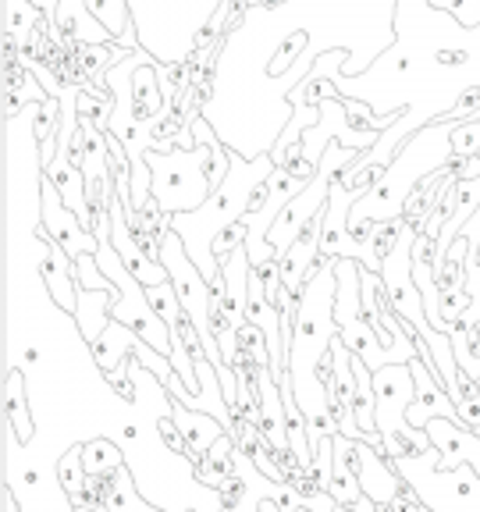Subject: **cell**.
I'll use <instances>...</instances> for the list:
<instances>
[{
	"mask_svg": "<svg viewBox=\"0 0 480 512\" xmlns=\"http://www.w3.org/2000/svg\"><path fill=\"white\" fill-rule=\"evenodd\" d=\"M278 168L271 153H256V157H246V153L232 150V168L224 175V182L210 192V200L196 210H185V214L171 217V228L182 235L185 249H189L192 264L207 274V281L221 278V260L214 256V239L239 224L242 217L253 210V196L256 189L271 178V171Z\"/></svg>",
	"mask_w": 480,
	"mask_h": 512,
	"instance_id": "1",
	"label": "cell"
},
{
	"mask_svg": "<svg viewBox=\"0 0 480 512\" xmlns=\"http://www.w3.org/2000/svg\"><path fill=\"white\" fill-rule=\"evenodd\" d=\"M452 160H456L452 157V121L434 118L424 128H416L413 136L399 146L392 164L384 168V175L352 203V232L360 235L367 221H399V217H406V203L413 200L416 182L431 171H441Z\"/></svg>",
	"mask_w": 480,
	"mask_h": 512,
	"instance_id": "2",
	"label": "cell"
},
{
	"mask_svg": "<svg viewBox=\"0 0 480 512\" xmlns=\"http://www.w3.org/2000/svg\"><path fill=\"white\" fill-rule=\"evenodd\" d=\"M416 399V377L409 363H388L374 370V427L381 431L384 456H416L431 448L427 427L409 424V406Z\"/></svg>",
	"mask_w": 480,
	"mask_h": 512,
	"instance_id": "3",
	"label": "cell"
},
{
	"mask_svg": "<svg viewBox=\"0 0 480 512\" xmlns=\"http://www.w3.org/2000/svg\"><path fill=\"white\" fill-rule=\"evenodd\" d=\"M146 164L153 175V200L168 210L171 217L196 210L210 200V146H175V150H146Z\"/></svg>",
	"mask_w": 480,
	"mask_h": 512,
	"instance_id": "4",
	"label": "cell"
},
{
	"mask_svg": "<svg viewBox=\"0 0 480 512\" xmlns=\"http://www.w3.org/2000/svg\"><path fill=\"white\" fill-rule=\"evenodd\" d=\"M392 466L431 512H480V473L470 463L441 470V452L431 445L416 456L392 459Z\"/></svg>",
	"mask_w": 480,
	"mask_h": 512,
	"instance_id": "5",
	"label": "cell"
},
{
	"mask_svg": "<svg viewBox=\"0 0 480 512\" xmlns=\"http://www.w3.org/2000/svg\"><path fill=\"white\" fill-rule=\"evenodd\" d=\"M338 274V292H335V324L342 342L349 345L370 370H381L388 363H406L395 349L381 342V335L374 331V324L363 313V292H360V260L342 256L335 267Z\"/></svg>",
	"mask_w": 480,
	"mask_h": 512,
	"instance_id": "6",
	"label": "cell"
},
{
	"mask_svg": "<svg viewBox=\"0 0 480 512\" xmlns=\"http://www.w3.org/2000/svg\"><path fill=\"white\" fill-rule=\"evenodd\" d=\"M40 217H43V224L36 228V232H43L54 242H61L64 253L72 256V260H79V256L96 253V249H100L96 232L82 221L79 214H75L72 207H68V203H64L61 189L50 182L47 171L40 175Z\"/></svg>",
	"mask_w": 480,
	"mask_h": 512,
	"instance_id": "7",
	"label": "cell"
},
{
	"mask_svg": "<svg viewBox=\"0 0 480 512\" xmlns=\"http://www.w3.org/2000/svg\"><path fill=\"white\" fill-rule=\"evenodd\" d=\"M352 466H356V477H360L363 495L377 505H392L395 498L409 488L406 480L399 477V470L392 466V459L384 456L381 445L356 441V445H352Z\"/></svg>",
	"mask_w": 480,
	"mask_h": 512,
	"instance_id": "8",
	"label": "cell"
},
{
	"mask_svg": "<svg viewBox=\"0 0 480 512\" xmlns=\"http://www.w3.org/2000/svg\"><path fill=\"white\" fill-rule=\"evenodd\" d=\"M427 434H431V445L441 452V470H456V466L470 463L480 473V431L466 427L463 420L434 416L427 420Z\"/></svg>",
	"mask_w": 480,
	"mask_h": 512,
	"instance_id": "9",
	"label": "cell"
},
{
	"mask_svg": "<svg viewBox=\"0 0 480 512\" xmlns=\"http://www.w3.org/2000/svg\"><path fill=\"white\" fill-rule=\"evenodd\" d=\"M36 239L43 242V256H40V271L47 281V292L54 299L57 310H64L68 317H75V306H79V281H75V260L64 253L61 242H54L50 235L36 232Z\"/></svg>",
	"mask_w": 480,
	"mask_h": 512,
	"instance_id": "10",
	"label": "cell"
},
{
	"mask_svg": "<svg viewBox=\"0 0 480 512\" xmlns=\"http://www.w3.org/2000/svg\"><path fill=\"white\" fill-rule=\"evenodd\" d=\"M409 370H413V377H416V399H413V406H409V424L427 427V420H434V416L459 420L456 402L448 399L445 384L438 381V374H434V370L427 367L420 356H416V360H409Z\"/></svg>",
	"mask_w": 480,
	"mask_h": 512,
	"instance_id": "11",
	"label": "cell"
},
{
	"mask_svg": "<svg viewBox=\"0 0 480 512\" xmlns=\"http://www.w3.org/2000/svg\"><path fill=\"white\" fill-rule=\"evenodd\" d=\"M171 416H175L178 431H182L185 445H189L192 466L200 463V459L210 452V445H214V441L224 434V424L217 420V416L203 413V409H189L185 402H178V399H171Z\"/></svg>",
	"mask_w": 480,
	"mask_h": 512,
	"instance_id": "12",
	"label": "cell"
},
{
	"mask_svg": "<svg viewBox=\"0 0 480 512\" xmlns=\"http://www.w3.org/2000/svg\"><path fill=\"white\" fill-rule=\"evenodd\" d=\"M118 303V285L111 288H79V306H75V324L82 331V342L93 345L111 324V306Z\"/></svg>",
	"mask_w": 480,
	"mask_h": 512,
	"instance_id": "13",
	"label": "cell"
},
{
	"mask_svg": "<svg viewBox=\"0 0 480 512\" xmlns=\"http://www.w3.org/2000/svg\"><path fill=\"white\" fill-rule=\"evenodd\" d=\"M331 445H335V452H331V488L328 491L338 505L356 509V502L363 498L360 477H356V466H352V445H356V441L345 438L342 431H335L331 434Z\"/></svg>",
	"mask_w": 480,
	"mask_h": 512,
	"instance_id": "14",
	"label": "cell"
},
{
	"mask_svg": "<svg viewBox=\"0 0 480 512\" xmlns=\"http://www.w3.org/2000/svg\"><path fill=\"white\" fill-rule=\"evenodd\" d=\"M57 477H61V488L68 491V502L79 512H89V498H86V463H82V441L79 445H68L57 459Z\"/></svg>",
	"mask_w": 480,
	"mask_h": 512,
	"instance_id": "15",
	"label": "cell"
},
{
	"mask_svg": "<svg viewBox=\"0 0 480 512\" xmlns=\"http://www.w3.org/2000/svg\"><path fill=\"white\" fill-rule=\"evenodd\" d=\"M86 4L96 15V22L114 36L118 47L136 50V40H132V29H136V25H132V8H128V0H86Z\"/></svg>",
	"mask_w": 480,
	"mask_h": 512,
	"instance_id": "16",
	"label": "cell"
},
{
	"mask_svg": "<svg viewBox=\"0 0 480 512\" xmlns=\"http://www.w3.org/2000/svg\"><path fill=\"white\" fill-rule=\"evenodd\" d=\"M4 406H8V427L22 445L32 441V413L25 402V374L18 367L8 370V388H4Z\"/></svg>",
	"mask_w": 480,
	"mask_h": 512,
	"instance_id": "17",
	"label": "cell"
},
{
	"mask_svg": "<svg viewBox=\"0 0 480 512\" xmlns=\"http://www.w3.org/2000/svg\"><path fill=\"white\" fill-rule=\"evenodd\" d=\"M452 352H456L459 370L480 384V320H459L452 328Z\"/></svg>",
	"mask_w": 480,
	"mask_h": 512,
	"instance_id": "18",
	"label": "cell"
},
{
	"mask_svg": "<svg viewBox=\"0 0 480 512\" xmlns=\"http://www.w3.org/2000/svg\"><path fill=\"white\" fill-rule=\"evenodd\" d=\"M82 463H86L89 477H104V473H114L128 463V456L121 452L118 441L111 438H89L82 441Z\"/></svg>",
	"mask_w": 480,
	"mask_h": 512,
	"instance_id": "19",
	"label": "cell"
},
{
	"mask_svg": "<svg viewBox=\"0 0 480 512\" xmlns=\"http://www.w3.org/2000/svg\"><path fill=\"white\" fill-rule=\"evenodd\" d=\"M480 153V121H452V157L470 160Z\"/></svg>",
	"mask_w": 480,
	"mask_h": 512,
	"instance_id": "20",
	"label": "cell"
},
{
	"mask_svg": "<svg viewBox=\"0 0 480 512\" xmlns=\"http://www.w3.org/2000/svg\"><path fill=\"white\" fill-rule=\"evenodd\" d=\"M431 8L448 11L463 29H480V0H431Z\"/></svg>",
	"mask_w": 480,
	"mask_h": 512,
	"instance_id": "21",
	"label": "cell"
},
{
	"mask_svg": "<svg viewBox=\"0 0 480 512\" xmlns=\"http://www.w3.org/2000/svg\"><path fill=\"white\" fill-rule=\"evenodd\" d=\"M239 246H246V221L232 224V228H224L221 235L214 239V256L217 260H224L228 253H235Z\"/></svg>",
	"mask_w": 480,
	"mask_h": 512,
	"instance_id": "22",
	"label": "cell"
},
{
	"mask_svg": "<svg viewBox=\"0 0 480 512\" xmlns=\"http://www.w3.org/2000/svg\"><path fill=\"white\" fill-rule=\"evenodd\" d=\"M32 8L43 11V15H47V22L57 25V8H61V0H32Z\"/></svg>",
	"mask_w": 480,
	"mask_h": 512,
	"instance_id": "23",
	"label": "cell"
},
{
	"mask_svg": "<svg viewBox=\"0 0 480 512\" xmlns=\"http://www.w3.org/2000/svg\"><path fill=\"white\" fill-rule=\"evenodd\" d=\"M256 512H285V509H281V502H274V498H264V502L256 505Z\"/></svg>",
	"mask_w": 480,
	"mask_h": 512,
	"instance_id": "24",
	"label": "cell"
},
{
	"mask_svg": "<svg viewBox=\"0 0 480 512\" xmlns=\"http://www.w3.org/2000/svg\"><path fill=\"white\" fill-rule=\"evenodd\" d=\"M192 512H196V509H192Z\"/></svg>",
	"mask_w": 480,
	"mask_h": 512,
	"instance_id": "25",
	"label": "cell"
}]
</instances>
